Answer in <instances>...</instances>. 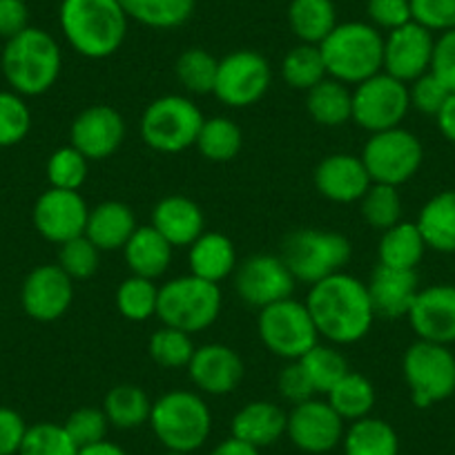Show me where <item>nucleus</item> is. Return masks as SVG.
Instances as JSON below:
<instances>
[{
	"instance_id": "obj_1",
	"label": "nucleus",
	"mask_w": 455,
	"mask_h": 455,
	"mask_svg": "<svg viewBox=\"0 0 455 455\" xmlns=\"http://www.w3.org/2000/svg\"><path fill=\"white\" fill-rule=\"evenodd\" d=\"M304 304L319 337L331 344H355L364 339L373 326L375 310L369 288L344 270L313 283Z\"/></svg>"
},
{
	"instance_id": "obj_2",
	"label": "nucleus",
	"mask_w": 455,
	"mask_h": 455,
	"mask_svg": "<svg viewBox=\"0 0 455 455\" xmlns=\"http://www.w3.org/2000/svg\"><path fill=\"white\" fill-rule=\"evenodd\" d=\"M60 29L74 52L85 59L116 54L128 36V14L119 0H63Z\"/></svg>"
},
{
	"instance_id": "obj_3",
	"label": "nucleus",
	"mask_w": 455,
	"mask_h": 455,
	"mask_svg": "<svg viewBox=\"0 0 455 455\" xmlns=\"http://www.w3.org/2000/svg\"><path fill=\"white\" fill-rule=\"evenodd\" d=\"M326 74L344 85H360L384 68V36L362 20L337 23L319 43Z\"/></svg>"
},
{
	"instance_id": "obj_4",
	"label": "nucleus",
	"mask_w": 455,
	"mask_h": 455,
	"mask_svg": "<svg viewBox=\"0 0 455 455\" xmlns=\"http://www.w3.org/2000/svg\"><path fill=\"white\" fill-rule=\"evenodd\" d=\"M0 65L5 81L16 94L41 96L59 81L63 56L52 34L45 29L28 28L5 43Z\"/></svg>"
},
{
	"instance_id": "obj_5",
	"label": "nucleus",
	"mask_w": 455,
	"mask_h": 455,
	"mask_svg": "<svg viewBox=\"0 0 455 455\" xmlns=\"http://www.w3.org/2000/svg\"><path fill=\"white\" fill-rule=\"evenodd\" d=\"M165 451L195 453L204 449L212 433V413L199 393L170 391L152 402L150 422Z\"/></svg>"
},
{
	"instance_id": "obj_6",
	"label": "nucleus",
	"mask_w": 455,
	"mask_h": 455,
	"mask_svg": "<svg viewBox=\"0 0 455 455\" xmlns=\"http://www.w3.org/2000/svg\"><path fill=\"white\" fill-rule=\"evenodd\" d=\"M221 313V291L219 283L186 275L159 288L156 301V317L164 326L179 328V331L199 332L212 326Z\"/></svg>"
},
{
	"instance_id": "obj_7",
	"label": "nucleus",
	"mask_w": 455,
	"mask_h": 455,
	"mask_svg": "<svg viewBox=\"0 0 455 455\" xmlns=\"http://www.w3.org/2000/svg\"><path fill=\"white\" fill-rule=\"evenodd\" d=\"M353 255V246L344 235L304 228L288 235L282 248V259L295 282L317 283L331 275L341 273Z\"/></svg>"
},
{
	"instance_id": "obj_8",
	"label": "nucleus",
	"mask_w": 455,
	"mask_h": 455,
	"mask_svg": "<svg viewBox=\"0 0 455 455\" xmlns=\"http://www.w3.org/2000/svg\"><path fill=\"white\" fill-rule=\"evenodd\" d=\"M204 114L188 96H159L141 116V137L148 148L164 155H177L196 143Z\"/></svg>"
},
{
	"instance_id": "obj_9",
	"label": "nucleus",
	"mask_w": 455,
	"mask_h": 455,
	"mask_svg": "<svg viewBox=\"0 0 455 455\" xmlns=\"http://www.w3.org/2000/svg\"><path fill=\"white\" fill-rule=\"evenodd\" d=\"M402 371L418 409H428L455 393V355L444 344L418 339L406 348Z\"/></svg>"
},
{
	"instance_id": "obj_10",
	"label": "nucleus",
	"mask_w": 455,
	"mask_h": 455,
	"mask_svg": "<svg viewBox=\"0 0 455 455\" xmlns=\"http://www.w3.org/2000/svg\"><path fill=\"white\" fill-rule=\"evenodd\" d=\"M257 331L264 347L288 362L299 360L319 344V332L308 308L292 297L261 308Z\"/></svg>"
},
{
	"instance_id": "obj_11",
	"label": "nucleus",
	"mask_w": 455,
	"mask_h": 455,
	"mask_svg": "<svg viewBox=\"0 0 455 455\" xmlns=\"http://www.w3.org/2000/svg\"><path fill=\"white\" fill-rule=\"evenodd\" d=\"M362 161L373 183L400 188L418 174L424 161V148L413 132L400 128L371 134L362 150Z\"/></svg>"
},
{
	"instance_id": "obj_12",
	"label": "nucleus",
	"mask_w": 455,
	"mask_h": 455,
	"mask_svg": "<svg viewBox=\"0 0 455 455\" xmlns=\"http://www.w3.org/2000/svg\"><path fill=\"white\" fill-rule=\"evenodd\" d=\"M411 109L409 85L379 72L353 90V121L371 134L400 128Z\"/></svg>"
},
{
	"instance_id": "obj_13",
	"label": "nucleus",
	"mask_w": 455,
	"mask_h": 455,
	"mask_svg": "<svg viewBox=\"0 0 455 455\" xmlns=\"http://www.w3.org/2000/svg\"><path fill=\"white\" fill-rule=\"evenodd\" d=\"M270 63L252 50H237L223 56L217 68L212 94L228 108H251L268 92Z\"/></svg>"
},
{
	"instance_id": "obj_14",
	"label": "nucleus",
	"mask_w": 455,
	"mask_h": 455,
	"mask_svg": "<svg viewBox=\"0 0 455 455\" xmlns=\"http://www.w3.org/2000/svg\"><path fill=\"white\" fill-rule=\"evenodd\" d=\"M347 424L323 400H308L292 406L288 413L286 435L299 451L310 455L331 453L341 444Z\"/></svg>"
},
{
	"instance_id": "obj_15",
	"label": "nucleus",
	"mask_w": 455,
	"mask_h": 455,
	"mask_svg": "<svg viewBox=\"0 0 455 455\" xmlns=\"http://www.w3.org/2000/svg\"><path fill=\"white\" fill-rule=\"evenodd\" d=\"M235 288L248 306L261 310L266 306L292 297L295 277L283 264L282 257L252 255L237 268Z\"/></svg>"
},
{
	"instance_id": "obj_16",
	"label": "nucleus",
	"mask_w": 455,
	"mask_h": 455,
	"mask_svg": "<svg viewBox=\"0 0 455 455\" xmlns=\"http://www.w3.org/2000/svg\"><path fill=\"white\" fill-rule=\"evenodd\" d=\"M87 214H90V208L81 192L50 188L36 199L32 217L43 239L63 246L69 239L85 235Z\"/></svg>"
},
{
	"instance_id": "obj_17",
	"label": "nucleus",
	"mask_w": 455,
	"mask_h": 455,
	"mask_svg": "<svg viewBox=\"0 0 455 455\" xmlns=\"http://www.w3.org/2000/svg\"><path fill=\"white\" fill-rule=\"evenodd\" d=\"M74 301V279L59 264H43L25 277L20 304L36 322H56Z\"/></svg>"
},
{
	"instance_id": "obj_18",
	"label": "nucleus",
	"mask_w": 455,
	"mask_h": 455,
	"mask_svg": "<svg viewBox=\"0 0 455 455\" xmlns=\"http://www.w3.org/2000/svg\"><path fill=\"white\" fill-rule=\"evenodd\" d=\"M433 32L418 25L415 20L388 32L384 38V68L382 72L391 74L402 83H413L431 69Z\"/></svg>"
},
{
	"instance_id": "obj_19",
	"label": "nucleus",
	"mask_w": 455,
	"mask_h": 455,
	"mask_svg": "<svg viewBox=\"0 0 455 455\" xmlns=\"http://www.w3.org/2000/svg\"><path fill=\"white\" fill-rule=\"evenodd\" d=\"M69 139L87 161L108 159L124 143L125 121L119 109L109 105H90L74 119Z\"/></svg>"
},
{
	"instance_id": "obj_20",
	"label": "nucleus",
	"mask_w": 455,
	"mask_h": 455,
	"mask_svg": "<svg viewBox=\"0 0 455 455\" xmlns=\"http://www.w3.org/2000/svg\"><path fill=\"white\" fill-rule=\"evenodd\" d=\"M406 317L418 339L444 347L455 344V286L437 283L419 288Z\"/></svg>"
},
{
	"instance_id": "obj_21",
	"label": "nucleus",
	"mask_w": 455,
	"mask_h": 455,
	"mask_svg": "<svg viewBox=\"0 0 455 455\" xmlns=\"http://www.w3.org/2000/svg\"><path fill=\"white\" fill-rule=\"evenodd\" d=\"M192 384L208 395H228L242 384L246 366L239 353L226 344H205L196 348L188 364Z\"/></svg>"
},
{
	"instance_id": "obj_22",
	"label": "nucleus",
	"mask_w": 455,
	"mask_h": 455,
	"mask_svg": "<svg viewBox=\"0 0 455 455\" xmlns=\"http://www.w3.org/2000/svg\"><path fill=\"white\" fill-rule=\"evenodd\" d=\"M371 174L362 156L331 155L315 168V186L335 204H353L360 201L371 188Z\"/></svg>"
},
{
	"instance_id": "obj_23",
	"label": "nucleus",
	"mask_w": 455,
	"mask_h": 455,
	"mask_svg": "<svg viewBox=\"0 0 455 455\" xmlns=\"http://www.w3.org/2000/svg\"><path fill=\"white\" fill-rule=\"evenodd\" d=\"M366 288H369L375 317H406L419 292L418 273L415 270L388 268V266L378 264Z\"/></svg>"
},
{
	"instance_id": "obj_24",
	"label": "nucleus",
	"mask_w": 455,
	"mask_h": 455,
	"mask_svg": "<svg viewBox=\"0 0 455 455\" xmlns=\"http://www.w3.org/2000/svg\"><path fill=\"white\" fill-rule=\"evenodd\" d=\"M152 228L172 248L192 246L204 235L205 219L199 205L183 195L164 196L152 210Z\"/></svg>"
},
{
	"instance_id": "obj_25",
	"label": "nucleus",
	"mask_w": 455,
	"mask_h": 455,
	"mask_svg": "<svg viewBox=\"0 0 455 455\" xmlns=\"http://www.w3.org/2000/svg\"><path fill=\"white\" fill-rule=\"evenodd\" d=\"M286 424L288 413L282 406L268 400H257L235 413L230 431L237 440L264 451L286 435Z\"/></svg>"
},
{
	"instance_id": "obj_26",
	"label": "nucleus",
	"mask_w": 455,
	"mask_h": 455,
	"mask_svg": "<svg viewBox=\"0 0 455 455\" xmlns=\"http://www.w3.org/2000/svg\"><path fill=\"white\" fill-rule=\"evenodd\" d=\"M137 228V219L130 205L121 201H103L87 214L85 237L100 252H112L125 248Z\"/></svg>"
},
{
	"instance_id": "obj_27",
	"label": "nucleus",
	"mask_w": 455,
	"mask_h": 455,
	"mask_svg": "<svg viewBox=\"0 0 455 455\" xmlns=\"http://www.w3.org/2000/svg\"><path fill=\"white\" fill-rule=\"evenodd\" d=\"M418 228L427 248L444 255H455V190L437 192L422 205Z\"/></svg>"
},
{
	"instance_id": "obj_28",
	"label": "nucleus",
	"mask_w": 455,
	"mask_h": 455,
	"mask_svg": "<svg viewBox=\"0 0 455 455\" xmlns=\"http://www.w3.org/2000/svg\"><path fill=\"white\" fill-rule=\"evenodd\" d=\"M174 248L165 242L152 226H139L130 242L125 243V261L132 275L146 279H159L170 268Z\"/></svg>"
},
{
	"instance_id": "obj_29",
	"label": "nucleus",
	"mask_w": 455,
	"mask_h": 455,
	"mask_svg": "<svg viewBox=\"0 0 455 455\" xmlns=\"http://www.w3.org/2000/svg\"><path fill=\"white\" fill-rule=\"evenodd\" d=\"M190 275L219 283L237 270V252L233 242L221 233H204L190 246Z\"/></svg>"
},
{
	"instance_id": "obj_30",
	"label": "nucleus",
	"mask_w": 455,
	"mask_h": 455,
	"mask_svg": "<svg viewBox=\"0 0 455 455\" xmlns=\"http://www.w3.org/2000/svg\"><path fill=\"white\" fill-rule=\"evenodd\" d=\"M341 451L344 455H400V437L387 419L369 415L347 427Z\"/></svg>"
},
{
	"instance_id": "obj_31",
	"label": "nucleus",
	"mask_w": 455,
	"mask_h": 455,
	"mask_svg": "<svg viewBox=\"0 0 455 455\" xmlns=\"http://www.w3.org/2000/svg\"><path fill=\"white\" fill-rule=\"evenodd\" d=\"M306 108L315 124L326 125V128H339V125L353 121V92L344 83L326 76L308 90Z\"/></svg>"
},
{
	"instance_id": "obj_32",
	"label": "nucleus",
	"mask_w": 455,
	"mask_h": 455,
	"mask_svg": "<svg viewBox=\"0 0 455 455\" xmlns=\"http://www.w3.org/2000/svg\"><path fill=\"white\" fill-rule=\"evenodd\" d=\"M424 252H427V243H424L422 233H419L418 223L411 221H400L384 230L378 248L379 264L402 270L418 268Z\"/></svg>"
},
{
	"instance_id": "obj_33",
	"label": "nucleus",
	"mask_w": 455,
	"mask_h": 455,
	"mask_svg": "<svg viewBox=\"0 0 455 455\" xmlns=\"http://www.w3.org/2000/svg\"><path fill=\"white\" fill-rule=\"evenodd\" d=\"M103 413L109 427L121 431H132L150 422L152 402L141 387L134 384H119L109 388L103 400Z\"/></svg>"
},
{
	"instance_id": "obj_34",
	"label": "nucleus",
	"mask_w": 455,
	"mask_h": 455,
	"mask_svg": "<svg viewBox=\"0 0 455 455\" xmlns=\"http://www.w3.org/2000/svg\"><path fill=\"white\" fill-rule=\"evenodd\" d=\"M288 25L301 43L319 45L337 28V10L332 0H292L288 7Z\"/></svg>"
},
{
	"instance_id": "obj_35",
	"label": "nucleus",
	"mask_w": 455,
	"mask_h": 455,
	"mask_svg": "<svg viewBox=\"0 0 455 455\" xmlns=\"http://www.w3.org/2000/svg\"><path fill=\"white\" fill-rule=\"evenodd\" d=\"M326 402L344 422H357L362 418H369L371 411H373L375 387L366 375L348 371L326 393Z\"/></svg>"
},
{
	"instance_id": "obj_36",
	"label": "nucleus",
	"mask_w": 455,
	"mask_h": 455,
	"mask_svg": "<svg viewBox=\"0 0 455 455\" xmlns=\"http://www.w3.org/2000/svg\"><path fill=\"white\" fill-rule=\"evenodd\" d=\"M196 0H119L128 19L152 29L181 28L195 12Z\"/></svg>"
},
{
	"instance_id": "obj_37",
	"label": "nucleus",
	"mask_w": 455,
	"mask_h": 455,
	"mask_svg": "<svg viewBox=\"0 0 455 455\" xmlns=\"http://www.w3.org/2000/svg\"><path fill=\"white\" fill-rule=\"evenodd\" d=\"M196 148L201 155L214 164H226L233 161L235 156L242 152L243 134L235 121L226 119V116H214V119H205L196 137Z\"/></svg>"
},
{
	"instance_id": "obj_38",
	"label": "nucleus",
	"mask_w": 455,
	"mask_h": 455,
	"mask_svg": "<svg viewBox=\"0 0 455 455\" xmlns=\"http://www.w3.org/2000/svg\"><path fill=\"white\" fill-rule=\"evenodd\" d=\"M282 76L292 90H306L322 83L326 74V65H323L322 50L319 45H310V43H299L292 47L282 63Z\"/></svg>"
},
{
	"instance_id": "obj_39",
	"label": "nucleus",
	"mask_w": 455,
	"mask_h": 455,
	"mask_svg": "<svg viewBox=\"0 0 455 455\" xmlns=\"http://www.w3.org/2000/svg\"><path fill=\"white\" fill-rule=\"evenodd\" d=\"M299 364L308 375L315 393H328L351 371L347 357L341 355L337 348L326 347V344H315L304 357H299Z\"/></svg>"
},
{
	"instance_id": "obj_40",
	"label": "nucleus",
	"mask_w": 455,
	"mask_h": 455,
	"mask_svg": "<svg viewBox=\"0 0 455 455\" xmlns=\"http://www.w3.org/2000/svg\"><path fill=\"white\" fill-rule=\"evenodd\" d=\"M219 60L201 47H190L177 59L174 72L179 83L192 94H212Z\"/></svg>"
},
{
	"instance_id": "obj_41",
	"label": "nucleus",
	"mask_w": 455,
	"mask_h": 455,
	"mask_svg": "<svg viewBox=\"0 0 455 455\" xmlns=\"http://www.w3.org/2000/svg\"><path fill=\"white\" fill-rule=\"evenodd\" d=\"M156 301H159V288L152 279L132 277L125 279L116 291V308L130 322H146L156 315Z\"/></svg>"
},
{
	"instance_id": "obj_42",
	"label": "nucleus",
	"mask_w": 455,
	"mask_h": 455,
	"mask_svg": "<svg viewBox=\"0 0 455 455\" xmlns=\"http://www.w3.org/2000/svg\"><path fill=\"white\" fill-rule=\"evenodd\" d=\"M195 351L196 348L192 344V337L172 326L155 331L148 341V353L164 369H183V366L188 369Z\"/></svg>"
},
{
	"instance_id": "obj_43",
	"label": "nucleus",
	"mask_w": 455,
	"mask_h": 455,
	"mask_svg": "<svg viewBox=\"0 0 455 455\" xmlns=\"http://www.w3.org/2000/svg\"><path fill=\"white\" fill-rule=\"evenodd\" d=\"M362 217L369 226L378 230H388L402 221V196L395 186L387 183H371L366 195L362 196Z\"/></svg>"
},
{
	"instance_id": "obj_44",
	"label": "nucleus",
	"mask_w": 455,
	"mask_h": 455,
	"mask_svg": "<svg viewBox=\"0 0 455 455\" xmlns=\"http://www.w3.org/2000/svg\"><path fill=\"white\" fill-rule=\"evenodd\" d=\"M76 442L63 424L38 422L28 427L19 455H76Z\"/></svg>"
},
{
	"instance_id": "obj_45",
	"label": "nucleus",
	"mask_w": 455,
	"mask_h": 455,
	"mask_svg": "<svg viewBox=\"0 0 455 455\" xmlns=\"http://www.w3.org/2000/svg\"><path fill=\"white\" fill-rule=\"evenodd\" d=\"M32 128V112L14 90H0V148L19 146Z\"/></svg>"
},
{
	"instance_id": "obj_46",
	"label": "nucleus",
	"mask_w": 455,
	"mask_h": 455,
	"mask_svg": "<svg viewBox=\"0 0 455 455\" xmlns=\"http://www.w3.org/2000/svg\"><path fill=\"white\" fill-rule=\"evenodd\" d=\"M87 164L90 161L74 146L59 148L47 161V181L59 190H81L87 181Z\"/></svg>"
},
{
	"instance_id": "obj_47",
	"label": "nucleus",
	"mask_w": 455,
	"mask_h": 455,
	"mask_svg": "<svg viewBox=\"0 0 455 455\" xmlns=\"http://www.w3.org/2000/svg\"><path fill=\"white\" fill-rule=\"evenodd\" d=\"M100 251L85 237L69 239L59 251V266L72 279H90L99 270Z\"/></svg>"
},
{
	"instance_id": "obj_48",
	"label": "nucleus",
	"mask_w": 455,
	"mask_h": 455,
	"mask_svg": "<svg viewBox=\"0 0 455 455\" xmlns=\"http://www.w3.org/2000/svg\"><path fill=\"white\" fill-rule=\"evenodd\" d=\"M68 428L69 437L76 442V446L94 444V442H100L108 437L109 422L105 418L103 409H96V406H81V409L74 411L63 424Z\"/></svg>"
},
{
	"instance_id": "obj_49",
	"label": "nucleus",
	"mask_w": 455,
	"mask_h": 455,
	"mask_svg": "<svg viewBox=\"0 0 455 455\" xmlns=\"http://www.w3.org/2000/svg\"><path fill=\"white\" fill-rule=\"evenodd\" d=\"M411 16L428 32L455 29V0H411Z\"/></svg>"
},
{
	"instance_id": "obj_50",
	"label": "nucleus",
	"mask_w": 455,
	"mask_h": 455,
	"mask_svg": "<svg viewBox=\"0 0 455 455\" xmlns=\"http://www.w3.org/2000/svg\"><path fill=\"white\" fill-rule=\"evenodd\" d=\"M449 94L451 92L431 72L422 74L413 83H409L411 108H415L422 114H428V116H435L440 112V108L449 99Z\"/></svg>"
},
{
	"instance_id": "obj_51",
	"label": "nucleus",
	"mask_w": 455,
	"mask_h": 455,
	"mask_svg": "<svg viewBox=\"0 0 455 455\" xmlns=\"http://www.w3.org/2000/svg\"><path fill=\"white\" fill-rule=\"evenodd\" d=\"M366 14L373 28L387 29V32H393L413 20L411 0H369Z\"/></svg>"
},
{
	"instance_id": "obj_52",
	"label": "nucleus",
	"mask_w": 455,
	"mask_h": 455,
	"mask_svg": "<svg viewBox=\"0 0 455 455\" xmlns=\"http://www.w3.org/2000/svg\"><path fill=\"white\" fill-rule=\"evenodd\" d=\"M428 72L449 92H455V29L442 32L433 45L431 69Z\"/></svg>"
},
{
	"instance_id": "obj_53",
	"label": "nucleus",
	"mask_w": 455,
	"mask_h": 455,
	"mask_svg": "<svg viewBox=\"0 0 455 455\" xmlns=\"http://www.w3.org/2000/svg\"><path fill=\"white\" fill-rule=\"evenodd\" d=\"M277 388H279V393H282L283 400L291 402L292 406L301 404V402H308V400H313V397H315L313 384H310L306 371L301 369L299 360L288 362L286 369L279 373Z\"/></svg>"
},
{
	"instance_id": "obj_54",
	"label": "nucleus",
	"mask_w": 455,
	"mask_h": 455,
	"mask_svg": "<svg viewBox=\"0 0 455 455\" xmlns=\"http://www.w3.org/2000/svg\"><path fill=\"white\" fill-rule=\"evenodd\" d=\"M28 433L23 415L10 406H0V455H19Z\"/></svg>"
},
{
	"instance_id": "obj_55",
	"label": "nucleus",
	"mask_w": 455,
	"mask_h": 455,
	"mask_svg": "<svg viewBox=\"0 0 455 455\" xmlns=\"http://www.w3.org/2000/svg\"><path fill=\"white\" fill-rule=\"evenodd\" d=\"M29 28V10L25 0H0V38L19 36Z\"/></svg>"
},
{
	"instance_id": "obj_56",
	"label": "nucleus",
	"mask_w": 455,
	"mask_h": 455,
	"mask_svg": "<svg viewBox=\"0 0 455 455\" xmlns=\"http://www.w3.org/2000/svg\"><path fill=\"white\" fill-rule=\"evenodd\" d=\"M437 130L442 132V137L446 141L455 143V92H451L449 99L444 100V105L440 108V112L435 114Z\"/></svg>"
},
{
	"instance_id": "obj_57",
	"label": "nucleus",
	"mask_w": 455,
	"mask_h": 455,
	"mask_svg": "<svg viewBox=\"0 0 455 455\" xmlns=\"http://www.w3.org/2000/svg\"><path fill=\"white\" fill-rule=\"evenodd\" d=\"M210 455H264V453H261L259 449H255V446L246 444V442L230 435L228 440L219 442V444L210 451Z\"/></svg>"
},
{
	"instance_id": "obj_58",
	"label": "nucleus",
	"mask_w": 455,
	"mask_h": 455,
	"mask_svg": "<svg viewBox=\"0 0 455 455\" xmlns=\"http://www.w3.org/2000/svg\"><path fill=\"white\" fill-rule=\"evenodd\" d=\"M76 455H128V451L124 446H119L116 442H109L108 437L100 442H94V444H87L78 449Z\"/></svg>"
},
{
	"instance_id": "obj_59",
	"label": "nucleus",
	"mask_w": 455,
	"mask_h": 455,
	"mask_svg": "<svg viewBox=\"0 0 455 455\" xmlns=\"http://www.w3.org/2000/svg\"><path fill=\"white\" fill-rule=\"evenodd\" d=\"M164 455H192V453H177V451H165Z\"/></svg>"
}]
</instances>
